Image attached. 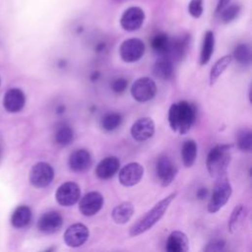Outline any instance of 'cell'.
I'll use <instances>...</instances> for the list:
<instances>
[{
    "instance_id": "cell-1",
    "label": "cell",
    "mask_w": 252,
    "mask_h": 252,
    "mask_svg": "<svg viewBox=\"0 0 252 252\" xmlns=\"http://www.w3.org/2000/svg\"><path fill=\"white\" fill-rule=\"evenodd\" d=\"M195 120L196 108L192 103L182 100L170 105L168 110V123L172 131L185 135L189 132Z\"/></svg>"
},
{
    "instance_id": "cell-2",
    "label": "cell",
    "mask_w": 252,
    "mask_h": 252,
    "mask_svg": "<svg viewBox=\"0 0 252 252\" xmlns=\"http://www.w3.org/2000/svg\"><path fill=\"white\" fill-rule=\"evenodd\" d=\"M176 195L177 193L173 192L158 202L143 218H141L135 224L131 226L129 231L130 236H138L152 228L163 217Z\"/></svg>"
},
{
    "instance_id": "cell-3",
    "label": "cell",
    "mask_w": 252,
    "mask_h": 252,
    "mask_svg": "<svg viewBox=\"0 0 252 252\" xmlns=\"http://www.w3.org/2000/svg\"><path fill=\"white\" fill-rule=\"evenodd\" d=\"M231 145L221 144L214 147L208 154L206 159L207 169L212 177H219L226 173L231 159Z\"/></svg>"
},
{
    "instance_id": "cell-4",
    "label": "cell",
    "mask_w": 252,
    "mask_h": 252,
    "mask_svg": "<svg viewBox=\"0 0 252 252\" xmlns=\"http://www.w3.org/2000/svg\"><path fill=\"white\" fill-rule=\"evenodd\" d=\"M216 179L217 181L214 185L212 197L208 205V211L212 214L220 211L227 203L232 193V187L226 173L217 177Z\"/></svg>"
},
{
    "instance_id": "cell-5",
    "label": "cell",
    "mask_w": 252,
    "mask_h": 252,
    "mask_svg": "<svg viewBox=\"0 0 252 252\" xmlns=\"http://www.w3.org/2000/svg\"><path fill=\"white\" fill-rule=\"evenodd\" d=\"M157 93V85L149 77H142L136 80L131 87V94L135 100L145 102L151 100Z\"/></svg>"
},
{
    "instance_id": "cell-6",
    "label": "cell",
    "mask_w": 252,
    "mask_h": 252,
    "mask_svg": "<svg viewBox=\"0 0 252 252\" xmlns=\"http://www.w3.org/2000/svg\"><path fill=\"white\" fill-rule=\"evenodd\" d=\"M54 170L47 162L35 163L30 171V181L36 188L47 187L53 180Z\"/></svg>"
},
{
    "instance_id": "cell-7",
    "label": "cell",
    "mask_w": 252,
    "mask_h": 252,
    "mask_svg": "<svg viewBox=\"0 0 252 252\" xmlns=\"http://www.w3.org/2000/svg\"><path fill=\"white\" fill-rule=\"evenodd\" d=\"M145 53L144 42L136 37L124 40L119 47V54L124 62L132 63L140 60Z\"/></svg>"
},
{
    "instance_id": "cell-8",
    "label": "cell",
    "mask_w": 252,
    "mask_h": 252,
    "mask_svg": "<svg viewBox=\"0 0 252 252\" xmlns=\"http://www.w3.org/2000/svg\"><path fill=\"white\" fill-rule=\"evenodd\" d=\"M81 197V190L77 183L68 181L61 184L55 193L57 203L63 207H70L76 204Z\"/></svg>"
},
{
    "instance_id": "cell-9",
    "label": "cell",
    "mask_w": 252,
    "mask_h": 252,
    "mask_svg": "<svg viewBox=\"0 0 252 252\" xmlns=\"http://www.w3.org/2000/svg\"><path fill=\"white\" fill-rule=\"evenodd\" d=\"M90 236L89 228L83 223L70 225L64 233V241L69 247H80L86 243Z\"/></svg>"
},
{
    "instance_id": "cell-10",
    "label": "cell",
    "mask_w": 252,
    "mask_h": 252,
    "mask_svg": "<svg viewBox=\"0 0 252 252\" xmlns=\"http://www.w3.org/2000/svg\"><path fill=\"white\" fill-rule=\"evenodd\" d=\"M156 172L162 186H168L177 174V167L166 156L158 158L156 164Z\"/></svg>"
},
{
    "instance_id": "cell-11",
    "label": "cell",
    "mask_w": 252,
    "mask_h": 252,
    "mask_svg": "<svg viewBox=\"0 0 252 252\" xmlns=\"http://www.w3.org/2000/svg\"><path fill=\"white\" fill-rule=\"evenodd\" d=\"M144 175V167L139 162H130L119 171V182L126 187L138 184Z\"/></svg>"
},
{
    "instance_id": "cell-12",
    "label": "cell",
    "mask_w": 252,
    "mask_h": 252,
    "mask_svg": "<svg viewBox=\"0 0 252 252\" xmlns=\"http://www.w3.org/2000/svg\"><path fill=\"white\" fill-rule=\"evenodd\" d=\"M145 20V13L140 7H130L124 11L120 19L121 27L128 32L140 29Z\"/></svg>"
},
{
    "instance_id": "cell-13",
    "label": "cell",
    "mask_w": 252,
    "mask_h": 252,
    "mask_svg": "<svg viewBox=\"0 0 252 252\" xmlns=\"http://www.w3.org/2000/svg\"><path fill=\"white\" fill-rule=\"evenodd\" d=\"M103 206V197L99 192L93 191L86 194L79 203L80 212L87 217H92L99 212Z\"/></svg>"
},
{
    "instance_id": "cell-14",
    "label": "cell",
    "mask_w": 252,
    "mask_h": 252,
    "mask_svg": "<svg viewBox=\"0 0 252 252\" xmlns=\"http://www.w3.org/2000/svg\"><path fill=\"white\" fill-rule=\"evenodd\" d=\"M132 137L138 141L143 142L150 139L155 133V123L150 117H142L138 119L131 127Z\"/></svg>"
},
{
    "instance_id": "cell-15",
    "label": "cell",
    "mask_w": 252,
    "mask_h": 252,
    "mask_svg": "<svg viewBox=\"0 0 252 252\" xmlns=\"http://www.w3.org/2000/svg\"><path fill=\"white\" fill-rule=\"evenodd\" d=\"M63 224V218L60 213L50 211L44 213L37 221V227L44 233H54L58 231Z\"/></svg>"
},
{
    "instance_id": "cell-16",
    "label": "cell",
    "mask_w": 252,
    "mask_h": 252,
    "mask_svg": "<svg viewBox=\"0 0 252 252\" xmlns=\"http://www.w3.org/2000/svg\"><path fill=\"white\" fill-rule=\"evenodd\" d=\"M26 103V96L23 91L20 89H10L4 96L3 105L4 108L11 113L19 112L23 109Z\"/></svg>"
},
{
    "instance_id": "cell-17",
    "label": "cell",
    "mask_w": 252,
    "mask_h": 252,
    "mask_svg": "<svg viewBox=\"0 0 252 252\" xmlns=\"http://www.w3.org/2000/svg\"><path fill=\"white\" fill-rule=\"evenodd\" d=\"M69 167L76 172H83L88 170L92 165L91 154L85 150L80 149L73 152L68 160Z\"/></svg>"
},
{
    "instance_id": "cell-18",
    "label": "cell",
    "mask_w": 252,
    "mask_h": 252,
    "mask_svg": "<svg viewBox=\"0 0 252 252\" xmlns=\"http://www.w3.org/2000/svg\"><path fill=\"white\" fill-rule=\"evenodd\" d=\"M188 249L189 240L184 232L174 230L168 235L165 243V250L167 252H185Z\"/></svg>"
},
{
    "instance_id": "cell-19",
    "label": "cell",
    "mask_w": 252,
    "mask_h": 252,
    "mask_svg": "<svg viewBox=\"0 0 252 252\" xmlns=\"http://www.w3.org/2000/svg\"><path fill=\"white\" fill-rule=\"evenodd\" d=\"M120 166L119 159L116 157H107L100 160L95 168V174L100 179L111 178Z\"/></svg>"
},
{
    "instance_id": "cell-20",
    "label": "cell",
    "mask_w": 252,
    "mask_h": 252,
    "mask_svg": "<svg viewBox=\"0 0 252 252\" xmlns=\"http://www.w3.org/2000/svg\"><path fill=\"white\" fill-rule=\"evenodd\" d=\"M134 214V206L131 202H122L116 206L111 212V218L118 224L126 223L130 220Z\"/></svg>"
},
{
    "instance_id": "cell-21",
    "label": "cell",
    "mask_w": 252,
    "mask_h": 252,
    "mask_svg": "<svg viewBox=\"0 0 252 252\" xmlns=\"http://www.w3.org/2000/svg\"><path fill=\"white\" fill-rule=\"evenodd\" d=\"M154 75L161 80H168L173 74V64L172 60L167 57L160 56L158 60L154 65L153 68Z\"/></svg>"
},
{
    "instance_id": "cell-22",
    "label": "cell",
    "mask_w": 252,
    "mask_h": 252,
    "mask_svg": "<svg viewBox=\"0 0 252 252\" xmlns=\"http://www.w3.org/2000/svg\"><path fill=\"white\" fill-rule=\"evenodd\" d=\"M247 216V208L243 204H239L236 207H234L233 211L231 212V215L228 220V230L229 232L233 233L235 232L239 226L243 223L245 220V218Z\"/></svg>"
},
{
    "instance_id": "cell-23",
    "label": "cell",
    "mask_w": 252,
    "mask_h": 252,
    "mask_svg": "<svg viewBox=\"0 0 252 252\" xmlns=\"http://www.w3.org/2000/svg\"><path fill=\"white\" fill-rule=\"evenodd\" d=\"M214 47H215V35L214 32L211 31L206 32L203 39V44L201 48V53H200V64L205 65L207 64L214 52Z\"/></svg>"
},
{
    "instance_id": "cell-24",
    "label": "cell",
    "mask_w": 252,
    "mask_h": 252,
    "mask_svg": "<svg viewBox=\"0 0 252 252\" xmlns=\"http://www.w3.org/2000/svg\"><path fill=\"white\" fill-rule=\"evenodd\" d=\"M32 219V211L28 206L18 207L11 218V223L14 227L21 228L29 224Z\"/></svg>"
},
{
    "instance_id": "cell-25",
    "label": "cell",
    "mask_w": 252,
    "mask_h": 252,
    "mask_svg": "<svg viewBox=\"0 0 252 252\" xmlns=\"http://www.w3.org/2000/svg\"><path fill=\"white\" fill-rule=\"evenodd\" d=\"M181 157L186 167H191L194 164L197 158V144L194 140H187L183 143Z\"/></svg>"
},
{
    "instance_id": "cell-26",
    "label": "cell",
    "mask_w": 252,
    "mask_h": 252,
    "mask_svg": "<svg viewBox=\"0 0 252 252\" xmlns=\"http://www.w3.org/2000/svg\"><path fill=\"white\" fill-rule=\"evenodd\" d=\"M232 59L233 58L231 55H224L214 64L210 72V86H213L218 81L219 77L224 72V70L232 62Z\"/></svg>"
},
{
    "instance_id": "cell-27",
    "label": "cell",
    "mask_w": 252,
    "mask_h": 252,
    "mask_svg": "<svg viewBox=\"0 0 252 252\" xmlns=\"http://www.w3.org/2000/svg\"><path fill=\"white\" fill-rule=\"evenodd\" d=\"M171 39L165 33H158L152 39V47L153 49L159 54L160 56L166 57L169 47H170Z\"/></svg>"
},
{
    "instance_id": "cell-28",
    "label": "cell",
    "mask_w": 252,
    "mask_h": 252,
    "mask_svg": "<svg viewBox=\"0 0 252 252\" xmlns=\"http://www.w3.org/2000/svg\"><path fill=\"white\" fill-rule=\"evenodd\" d=\"M74 140V131L68 125H60L54 133V141L60 146H68Z\"/></svg>"
},
{
    "instance_id": "cell-29",
    "label": "cell",
    "mask_w": 252,
    "mask_h": 252,
    "mask_svg": "<svg viewBox=\"0 0 252 252\" xmlns=\"http://www.w3.org/2000/svg\"><path fill=\"white\" fill-rule=\"evenodd\" d=\"M122 122V115L118 112H109L105 114L100 121L101 127L106 131H113L120 126Z\"/></svg>"
},
{
    "instance_id": "cell-30",
    "label": "cell",
    "mask_w": 252,
    "mask_h": 252,
    "mask_svg": "<svg viewBox=\"0 0 252 252\" xmlns=\"http://www.w3.org/2000/svg\"><path fill=\"white\" fill-rule=\"evenodd\" d=\"M239 64L247 65L251 62V49L248 44H238L234 50L233 55H231Z\"/></svg>"
},
{
    "instance_id": "cell-31",
    "label": "cell",
    "mask_w": 252,
    "mask_h": 252,
    "mask_svg": "<svg viewBox=\"0 0 252 252\" xmlns=\"http://www.w3.org/2000/svg\"><path fill=\"white\" fill-rule=\"evenodd\" d=\"M236 143L242 152H250L252 148V134L249 129H241L236 136Z\"/></svg>"
},
{
    "instance_id": "cell-32",
    "label": "cell",
    "mask_w": 252,
    "mask_h": 252,
    "mask_svg": "<svg viewBox=\"0 0 252 252\" xmlns=\"http://www.w3.org/2000/svg\"><path fill=\"white\" fill-rule=\"evenodd\" d=\"M240 12V7L236 4L233 5H229V6H225L224 8H222L219 13H220V20L222 23H230L231 21H233L239 14Z\"/></svg>"
},
{
    "instance_id": "cell-33",
    "label": "cell",
    "mask_w": 252,
    "mask_h": 252,
    "mask_svg": "<svg viewBox=\"0 0 252 252\" xmlns=\"http://www.w3.org/2000/svg\"><path fill=\"white\" fill-rule=\"evenodd\" d=\"M188 12L193 18H200L203 13V0H191L188 5Z\"/></svg>"
},
{
    "instance_id": "cell-34",
    "label": "cell",
    "mask_w": 252,
    "mask_h": 252,
    "mask_svg": "<svg viewBox=\"0 0 252 252\" xmlns=\"http://www.w3.org/2000/svg\"><path fill=\"white\" fill-rule=\"evenodd\" d=\"M127 85H128V82L126 79L124 78H117V79H114L111 84H110V87L112 89V91L116 94H121L123 93L126 88H127Z\"/></svg>"
},
{
    "instance_id": "cell-35",
    "label": "cell",
    "mask_w": 252,
    "mask_h": 252,
    "mask_svg": "<svg viewBox=\"0 0 252 252\" xmlns=\"http://www.w3.org/2000/svg\"><path fill=\"white\" fill-rule=\"evenodd\" d=\"M225 245V241L222 239H215L211 241L207 247L205 248L206 251H220L222 250Z\"/></svg>"
},
{
    "instance_id": "cell-36",
    "label": "cell",
    "mask_w": 252,
    "mask_h": 252,
    "mask_svg": "<svg viewBox=\"0 0 252 252\" xmlns=\"http://www.w3.org/2000/svg\"><path fill=\"white\" fill-rule=\"evenodd\" d=\"M230 0H219V3H218V6H217V13H219L222 8H224L228 3H229Z\"/></svg>"
},
{
    "instance_id": "cell-37",
    "label": "cell",
    "mask_w": 252,
    "mask_h": 252,
    "mask_svg": "<svg viewBox=\"0 0 252 252\" xmlns=\"http://www.w3.org/2000/svg\"><path fill=\"white\" fill-rule=\"evenodd\" d=\"M206 195H207V189H206V188L199 189V191L197 192V196H198L200 199H203L204 197H206Z\"/></svg>"
}]
</instances>
